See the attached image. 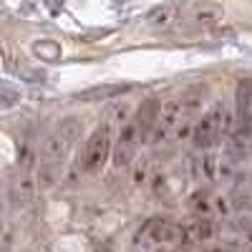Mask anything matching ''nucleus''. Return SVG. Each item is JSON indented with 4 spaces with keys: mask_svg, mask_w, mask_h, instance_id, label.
Returning <instances> with one entry per match:
<instances>
[{
    "mask_svg": "<svg viewBox=\"0 0 252 252\" xmlns=\"http://www.w3.org/2000/svg\"><path fill=\"white\" fill-rule=\"evenodd\" d=\"M232 114H229L222 103H215L212 109H209L197 124H194V146L199 152H209V149H215V146L220 144L222 136L227 134H232L235 131V126H232Z\"/></svg>",
    "mask_w": 252,
    "mask_h": 252,
    "instance_id": "1",
    "label": "nucleus"
},
{
    "mask_svg": "<svg viewBox=\"0 0 252 252\" xmlns=\"http://www.w3.org/2000/svg\"><path fill=\"white\" fill-rule=\"evenodd\" d=\"M179 229L182 224L166 220V217H154L146 220L144 227L139 229V235L134 240V247H169V245H179Z\"/></svg>",
    "mask_w": 252,
    "mask_h": 252,
    "instance_id": "2",
    "label": "nucleus"
},
{
    "mask_svg": "<svg viewBox=\"0 0 252 252\" xmlns=\"http://www.w3.org/2000/svg\"><path fill=\"white\" fill-rule=\"evenodd\" d=\"M109 154H111V124L106 121L89 136L86 146H83V154H81L83 172H89V174L101 172L103 164L109 161Z\"/></svg>",
    "mask_w": 252,
    "mask_h": 252,
    "instance_id": "3",
    "label": "nucleus"
},
{
    "mask_svg": "<svg viewBox=\"0 0 252 252\" xmlns=\"http://www.w3.org/2000/svg\"><path fill=\"white\" fill-rule=\"evenodd\" d=\"M182 116H184L182 98H166L161 106H159V116H157V124H154V131H152L149 141H152V144L166 141L172 131H177Z\"/></svg>",
    "mask_w": 252,
    "mask_h": 252,
    "instance_id": "4",
    "label": "nucleus"
},
{
    "mask_svg": "<svg viewBox=\"0 0 252 252\" xmlns=\"http://www.w3.org/2000/svg\"><path fill=\"white\" fill-rule=\"evenodd\" d=\"M139 141H144V139H141V131H139L136 121H126L119 129L116 149H114V166H116V169H126V166L131 164Z\"/></svg>",
    "mask_w": 252,
    "mask_h": 252,
    "instance_id": "5",
    "label": "nucleus"
},
{
    "mask_svg": "<svg viewBox=\"0 0 252 252\" xmlns=\"http://www.w3.org/2000/svg\"><path fill=\"white\" fill-rule=\"evenodd\" d=\"M187 204L197 215H220V217L229 215V202L222 199V197H217V194H212V192H207V189L192 192V194H189V199H187Z\"/></svg>",
    "mask_w": 252,
    "mask_h": 252,
    "instance_id": "6",
    "label": "nucleus"
},
{
    "mask_svg": "<svg viewBox=\"0 0 252 252\" xmlns=\"http://www.w3.org/2000/svg\"><path fill=\"white\" fill-rule=\"evenodd\" d=\"M215 235H217L215 224L209 222L207 217H202V220H194L189 224H182V229H179V245H184V247H202Z\"/></svg>",
    "mask_w": 252,
    "mask_h": 252,
    "instance_id": "7",
    "label": "nucleus"
},
{
    "mask_svg": "<svg viewBox=\"0 0 252 252\" xmlns=\"http://www.w3.org/2000/svg\"><path fill=\"white\" fill-rule=\"evenodd\" d=\"M73 141H68L66 136H63L61 131L48 136L43 144H40V161H51V164H63V159H66L68 154V146Z\"/></svg>",
    "mask_w": 252,
    "mask_h": 252,
    "instance_id": "8",
    "label": "nucleus"
},
{
    "mask_svg": "<svg viewBox=\"0 0 252 252\" xmlns=\"http://www.w3.org/2000/svg\"><path fill=\"white\" fill-rule=\"evenodd\" d=\"M159 106L161 103H157L154 98H146L141 103V109L136 114V126H139V131H141V139H149L152 131H154V124H157V116H159Z\"/></svg>",
    "mask_w": 252,
    "mask_h": 252,
    "instance_id": "9",
    "label": "nucleus"
},
{
    "mask_svg": "<svg viewBox=\"0 0 252 252\" xmlns=\"http://www.w3.org/2000/svg\"><path fill=\"white\" fill-rule=\"evenodd\" d=\"M220 166H222V161H220L217 154L204 152V154L194 161V174H197L202 182H207V184H215V182L220 179Z\"/></svg>",
    "mask_w": 252,
    "mask_h": 252,
    "instance_id": "10",
    "label": "nucleus"
},
{
    "mask_svg": "<svg viewBox=\"0 0 252 252\" xmlns=\"http://www.w3.org/2000/svg\"><path fill=\"white\" fill-rule=\"evenodd\" d=\"M35 192H38V179H35V172H31V166H28V169H20L18 182H15V189H13L15 199H18V202H31Z\"/></svg>",
    "mask_w": 252,
    "mask_h": 252,
    "instance_id": "11",
    "label": "nucleus"
},
{
    "mask_svg": "<svg viewBox=\"0 0 252 252\" xmlns=\"http://www.w3.org/2000/svg\"><path fill=\"white\" fill-rule=\"evenodd\" d=\"M177 18V5L174 3H164V5H157L149 15H146V23L152 28L161 31V28H169Z\"/></svg>",
    "mask_w": 252,
    "mask_h": 252,
    "instance_id": "12",
    "label": "nucleus"
},
{
    "mask_svg": "<svg viewBox=\"0 0 252 252\" xmlns=\"http://www.w3.org/2000/svg\"><path fill=\"white\" fill-rule=\"evenodd\" d=\"M252 109V78H242L237 83V121L242 126V121H247Z\"/></svg>",
    "mask_w": 252,
    "mask_h": 252,
    "instance_id": "13",
    "label": "nucleus"
},
{
    "mask_svg": "<svg viewBox=\"0 0 252 252\" xmlns=\"http://www.w3.org/2000/svg\"><path fill=\"white\" fill-rule=\"evenodd\" d=\"M61 164H51V161H40V169L35 172V179H38V189L40 192H46V189H51L58 177H61Z\"/></svg>",
    "mask_w": 252,
    "mask_h": 252,
    "instance_id": "14",
    "label": "nucleus"
},
{
    "mask_svg": "<svg viewBox=\"0 0 252 252\" xmlns=\"http://www.w3.org/2000/svg\"><path fill=\"white\" fill-rule=\"evenodd\" d=\"M204 91H207L204 86H202V89L197 86V89H189V91H187V94L182 96V106H184V116H182V119H189V116H194V114H197V111L202 109V101H204Z\"/></svg>",
    "mask_w": 252,
    "mask_h": 252,
    "instance_id": "15",
    "label": "nucleus"
},
{
    "mask_svg": "<svg viewBox=\"0 0 252 252\" xmlns=\"http://www.w3.org/2000/svg\"><path fill=\"white\" fill-rule=\"evenodd\" d=\"M131 89V83H111V86H98V89H91L86 94H81V98H109V96H119V94H126Z\"/></svg>",
    "mask_w": 252,
    "mask_h": 252,
    "instance_id": "16",
    "label": "nucleus"
},
{
    "mask_svg": "<svg viewBox=\"0 0 252 252\" xmlns=\"http://www.w3.org/2000/svg\"><path fill=\"white\" fill-rule=\"evenodd\" d=\"M154 177V169H152V161L149 159H136L134 164V172H131V182L134 187H146Z\"/></svg>",
    "mask_w": 252,
    "mask_h": 252,
    "instance_id": "17",
    "label": "nucleus"
},
{
    "mask_svg": "<svg viewBox=\"0 0 252 252\" xmlns=\"http://www.w3.org/2000/svg\"><path fill=\"white\" fill-rule=\"evenodd\" d=\"M220 18H222V8H217V5L197 8L194 15H192V20H194V23H199V26H212V23H217Z\"/></svg>",
    "mask_w": 252,
    "mask_h": 252,
    "instance_id": "18",
    "label": "nucleus"
},
{
    "mask_svg": "<svg viewBox=\"0 0 252 252\" xmlns=\"http://www.w3.org/2000/svg\"><path fill=\"white\" fill-rule=\"evenodd\" d=\"M33 51H35V56L46 58V61H58L61 58V46L53 43V40H40V43L33 46Z\"/></svg>",
    "mask_w": 252,
    "mask_h": 252,
    "instance_id": "19",
    "label": "nucleus"
},
{
    "mask_svg": "<svg viewBox=\"0 0 252 252\" xmlns=\"http://www.w3.org/2000/svg\"><path fill=\"white\" fill-rule=\"evenodd\" d=\"M129 116H131V109L126 106V103H121V106H111V109H109V124H111V126H119V129H121L126 121H129Z\"/></svg>",
    "mask_w": 252,
    "mask_h": 252,
    "instance_id": "20",
    "label": "nucleus"
},
{
    "mask_svg": "<svg viewBox=\"0 0 252 252\" xmlns=\"http://www.w3.org/2000/svg\"><path fill=\"white\" fill-rule=\"evenodd\" d=\"M83 129V124L78 121V119H66V121H63L61 126H58V131L63 134V136H66L68 141H76V136H78V131Z\"/></svg>",
    "mask_w": 252,
    "mask_h": 252,
    "instance_id": "21",
    "label": "nucleus"
},
{
    "mask_svg": "<svg viewBox=\"0 0 252 252\" xmlns=\"http://www.w3.org/2000/svg\"><path fill=\"white\" fill-rule=\"evenodd\" d=\"M18 98H20V94H13L10 83H3V101H0V106H3V109H10Z\"/></svg>",
    "mask_w": 252,
    "mask_h": 252,
    "instance_id": "22",
    "label": "nucleus"
},
{
    "mask_svg": "<svg viewBox=\"0 0 252 252\" xmlns=\"http://www.w3.org/2000/svg\"><path fill=\"white\" fill-rule=\"evenodd\" d=\"M240 209H247V212H252V194H245V197H237L235 202Z\"/></svg>",
    "mask_w": 252,
    "mask_h": 252,
    "instance_id": "23",
    "label": "nucleus"
},
{
    "mask_svg": "<svg viewBox=\"0 0 252 252\" xmlns=\"http://www.w3.org/2000/svg\"><path fill=\"white\" fill-rule=\"evenodd\" d=\"M63 8V0H48V10L51 13H58Z\"/></svg>",
    "mask_w": 252,
    "mask_h": 252,
    "instance_id": "24",
    "label": "nucleus"
}]
</instances>
